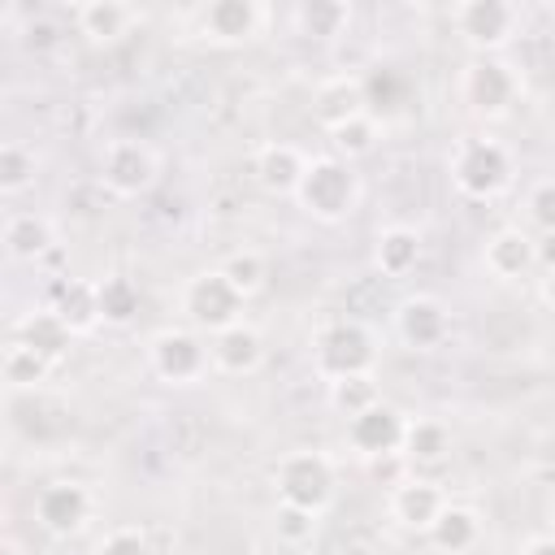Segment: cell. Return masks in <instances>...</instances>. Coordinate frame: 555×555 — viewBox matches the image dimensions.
<instances>
[{
    "label": "cell",
    "mask_w": 555,
    "mask_h": 555,
    "mask_svg": "<svg viewBox=\"0 0 555 555\" xmlns=\"http://www.w3.org/2000/svg\"><path fill=\"white\" fill-rule=\"evenodd\" d=\"M0 555H26V551H22L17 538H4V542H0Z\"/></svg>",
    "instance_id": "40"
},
{
    "label": "cell",
    "mask_w": 555,
    "mask_h": 555,
    "mask_svg": "<svg viewBox=\"0 0 555 555\" xmlns=\"http://www.w3.org/2000/svg\"><path fill=\"white\" fill-rule=\"evenodd\" d=\"M35 520L48 538H74L87 529L91 520V490L82 481H48L39 494H35Z\"/></svg>",
    "instance_id": "11"
},
{
    "label": "cell",
    "mask_w": 555,
    "mask_h": 555,
    "mask_svg": "<svg viewBox=\"0 0 555 555\" xmlns=\"http://www.w3.org/2000/svg\"><path fill=\"white\" fill-rule=\"evenodd\" d=\"M447 173H451V186L464 199H494L512 186L516 165H512V152L499 139L464 134L447 156Z\"/></svg>",
    "instance_id": "1"
},
{
    "label": "cell",
    "mask_w": 555,
    "mask_h": 555,
    "mask_svg": "<svg viewBox=\"0 0 555 555\" xmlns=\"http://www.w3.org/2000/svg\"><path fill=\"white\" fill-rule=\"evenodd\" d=\"M0 373H4V382H9L13 390H35V386H43V382H48L52 364H48L39 351H30L26 343H17V338H13V343L4 347Z\"/></svg>",
    "instance_id": "28"
},
{
    "label": "cell",
    "mask_w": 555,
    "mask_h": 555,
    "mask_svg": "<svg viewBox=\"0 0 555 555\" xmlns=\"http://www.w3.org/2000/svg\"><path fill=\"white\" fill-rule=\"evenodd\" d=\"M481 264H486L490 278L516 282V278H525L529 269H538V238H529V234L516 230V225H503V230H494V234L486 238Z\"/></svg>",
    "instance_id": "17"
},
{
    "label": "cell",
    "mask_w": 555,
    "mask_h": 555,
    "mask_svg": "<svg viewBox=\"0 0 555 555\" xmlns=\"http://www.w3.org/2000/svg\"><path fill=\"white\" fill-rule=\"evenodd\" d=\"M520 555H555V533H533V538H525Z\"/></svg>",
    "instance_id": "37"
},
{
    "label": "cell",
    "mask_w": 555,
    "mask_h": 555,
    "mask_svg": "<svg viewBox=\"0 0 555 555\" xmlns=\"http://www.w3.org/2000/svg\"><path fill=\"white\" fill-rule=\"evenodd\" d=\"M351 26V4L347 0H304L295 4V30L308 39H338Z\"/></svg>",
    "instance_id": "27"
},
{
    "label": "cell",
    "mask_w": 555,
    "mask_h": 555,
    "mask_svg": "<svg viewBox=\"0 0 555 555\" xmlns=\"http://www.w3.org/2000/svg\"><path fill=\"white\" fill-rule=\"evenodd\" d=\"M17 343H26L30 351H39L48 364H56V360H65L69 356V347H74V330L52 312V308H30L22 321H17V334H13Z\"/></svg>",
    "instance_id": "20"
},
{
    "label": "cell",
    "mask_w": 555,
    "mask_h": 555,
    "mask_svg": "<svg viewBox=\"0 0 555 555\" xmlns=\"http://www.w3.org/2000/svg\"><path fill=\"white\" fill-rule=\"evenodd\" d=\"M520 74L516 65H507L503 56H473L464 69H460V82H455V95L460 104L473 113V117H486V121H499L512 113V104L520 100Z\"/></svg>",
    "instance_id": "4"
},
{
    "label": "cell",
    "mask_w": 555,
    "mask_h": 555,
    "mask_svg": "<svg viewBox=\"0 0 555 555\" xmlns=\"http://www.w3.org/2000/svg\"><path fill=\"white\" fill-rule=\"evenodd\" d=\"M147 364L160 382L169 386H195L212 360H208V343L199 338V330H186V325H165L147 338Z\"/></svg>",
    "instance_id": "8"
},
{
    "label": "cell",
    "mask_w": 555,
    "mask_h": 555,
    "mask_svg": "<svg viewBox=\"0 0 555 555\" xmlns=\"http://www.w3.org/2000/svg\"><path fill=\"white\" fill-rule=\"evenodd\" d=\"M425 256V243L412 225H386L377 230V243H373V264L382 278H408Z\"/></svg>",
    "instance_id": "22"
},
{
    "label": "cell",
    "mask_w": 555,
    "mask_h": 555,
    "mask_svg": "<svg viewBox=\"0 0 555 555\" xmlns=\"http://www.w3.org/2000/svg\"><path fill=\"white\" fill-rule=\"evenodd\" d=\"M26 186H35V147L9 139L0 143V195H22Z\"/></svg>",
    "instance_id": "31"
},
{
    "label": "cell",
    "mask_w": 555,
    "mask_h": 555,
    "mask_svg": "<svg viewBox=\"0 0 555 555\" xmlns=\"http://www.w3.org/2000/svg\"><path fill=\"white\" fill-rule=\"evenodd\" d=\"M217 269L225 273V282H230L243 299H256V295L264 291V282H269V264H264V256H260V251H251V247L230 251Z\"/></svg>",
    "instance_id": "30"
},
{
    "label": "cell",
    "mask_w": 555,
    "mask_h": 555,
    "mask_svg": "<svg viewBox=\"0 0 555 555\" xmlns=\"http://www.w3.org/2000/svg\"><path fill=\"white\" fill-rule=\"evenodd\" d=\"M538 295H542V304H546V308H555V273H542Z\"/></svg>",
    "instance_id": "39"
},
{
    "label": "cell",
    "mask_w": 555,
    "mask_h": 555,
    "mask_svg": "<svg viewBox=\"0 0 555 555\" xmlns=\"http://www.w3.org/2000/svg\"><path fill=\"white\" fill-rule=\"evenodd\" d=\"M425 538H429L434 551H442V555H473L477 542H481V516H477L473 507H464V503H447L442 516L429 525Z\"/></svg>",
    "instance_id": "23"
},
{
    "label": "cell",
    "mask_w": 555,
    "mask_h": 555,
    "mask_svg": "<svg viewBox=\"0 0 555 555\" xmlns=\"http://www.w3.org/2000/svg\"><path fill=\"white\" fill-rule=\"evenodd\" d=\"M56 39H61L56 22H48V17H30V22H26V48L43 52V48H52Z\"/></svg>",
    "instance_id": "36"
},
{
    "label": "cell",
    "mask_w": 555,
    "mask_h": 555,
    "mask_svg": "<svg viewBox=\"0 0 555 555\" xmlns=\"http://www.w3.org/2000/svg\"><path fill=\"white\" fill-rule=\"evenodd\" d=\"M251 173H256L260 191H269V195H295L299 182H304V173H308V156L295 143H264L251 156Z\"/></svg>",
    "instance_id": "18"
},
{
    "label": "cell",
    "mask_w": 555,
    "mask_h": 555,
    "mask_svg": "<svg viewBox=\"0 0 555 555\" xmlns=\"http://www.w3.org/2000/svg\"><path fill=\"white\" fill-rule=\"evenodd\" d=\"M373 403H382V386H377L373 373H356V377H338V382H330V408L343 412L347 421L360 416V412H369Z\"/></svg>",
    "instance_id": "29"
},
{
    "label": "cell",
    "mask_w": 555,
    "mask_h": 555,
    "mask_svg": "<svg viewBox=\"0 0 555 555\" xmlns=\"http://www.w3.org/2000/svg\"><path fill=\"white\" fill-rule=\"evenodd\" d=\"M208 360L225 377H247V373H256L264 364V334L256 325L238 321V325H230V330L208 338Z\"/></svg>",
    "instance_id": "16"
},
{
    "label": "cell",
    "mask_w": 555,
    "mask_h": 555,
    "mask_svg": "<svg viewBox=\"0 0 555 555\" xmlns=\"http://www.w3.org/2000/svg\"><path fill=\"white\" fill-rule=\"evenodd\" d=\"M538 269L542 273H555V234H542L538 238Z\"/></svg>",
    "instance_id": "38"
},
{
    "label": "cell",
    "mask_w": 555,
    "mask_h": 555,
    "mask_svg": "<svg viewBox=\"0 0 555 555\" xmlns=\"http://www.w3.org/2000/svg\"><path fill=\"white\" fill-rule=\"evenodd\" d=\"M95 299H100V325H130L143 308V295H139V282L126 278V273H108V278H95Z\"/></svg>",
    "instance_id": "26"
},
{
    "label": "cell",
    "mask_w": 555,
    "mask_h": 555,
    "mask_svg": "<svg viewBox=\"0 0 555 555\" xmlns=\"http://www.w3.org/2000/svg\"><path fill=\"white\" fill-rule=\"evenodd\" d=\"M295 199H299V208L312 221L334 225V221H347L356 212V204H360V178L338 156H312L308 160V173H304V182L295 191Z\"/></svg>",
    "instance_id": "2"
},
{
    "label": "cell",
    "mask_w": 555,
    "mask_h": 555,
    "mask_svg": "<svg viewBox=\"0 0 555 555\" xmlns=\"http://www.w3.org/2000/svg\"><path fill=\"white\" fill-rule=\"evenodd\" d=\"M451 499L442 494V486L438 481H429V477H403L399 486H390V520L395 525H403V529H412V533H429V525L442 516V507H447Z\"/></svg>",
    "instance_id": "15"
},
{
    "label": "cell",
    "mask_w": 555,
    "mask_h": 555,
    "mask_svg": "<svg viewBox=\"0 0 555 555\" xmlns=\"http://www.w3.org/2000/svg\"><path fill=\"white\" fill-rule=\"evenodd\" d=\"M95 555H152V542L139 525H117L113 533H104Z\"/></svg>",
    "instance_id": "35"
},
{
    "label": "cell",
    "mask_w": 555,
    "mask_h": 555,
    "mask_svg": "<svg viewBox=\"0 0 555 555\" xmlns=\"http://www.w3.org/2000/svg\"><path fill=\"white\" fill-rule=\"evenodd\" d=\"M377 139H382V130H377V121L364 113V117H356V121H347V126H338V130H330V143H334V156L338 160H360V156H369L373 147H377Z\"/></svg>",
    "instance_id": "32"
},
{
    "label": "cell",
    "mask_w": 555,
    "mask_h": 555,
    "mask_svg": "<svg viewBox=\"0 0 555 555\" xmlns=\"http://www.w3.org/2000/svg\"><path fill=\"white\" fill-rule=\"evenodd\" d=\"M377 364V343L369 334V325L343 317V321H330L317 330L312 338V369L317 377L330 386L338 377H356V373H373Z\"/></svg>",
    "instance_id": "3"
},
{
    "label": "cell",
    "mask_w": 555,
    "mask_h": 555,
    "mask_svg": "<svg viewBox=\"0 0 555 555\" xmlns=\"http://www.w3.org/2000/svg\"><path fill=\"white\" fill-rule=\"evenodd\" d=\"M334 464L330 455L321 451H286L278 464H273V490H278V503H291V507H308L317 516H325V507L334 503Z\"/></svg>",
    "instance_id": "5"
},
{
    "label": "cell",
    "mask_w": 555,
    "mask_h": 555,
    "mask_svg": "<svg viewBox=\"0 0 555 555\" xmlns=\"http://www.w3.org/2000/svg\"><path fill=\"white\" fill-rule=\"evenodd\" d=\"M364 113H369V87H364V78H356V74H330V78H321L312 87V117H317V126L325 134L338 130V126H347V121H356V117H364Z\"/></svg>",
    "instance_id": "14"
},
{
    "label": "cell",
    "mask_w": 555,
    "mask_h": 555,
    "mask_svg": "<svg viewBox=\"0 0 555 555\" xmlns=\"http://www.w3.org/2000/svg\"><path fill=\"white\" fill-rule=\"evenodd\" d=\"M134 22H139V9L126 4V0H82V4L74 9L78 35H87V43H100V48L126 39Z\"/></svg>",
    "instance_id": "19"
},
{
    "label": "cell",
    "mask_w": 555,
    "mask_h": 555,
    "mask_svg": "<svg viewBox=\"0 0 555 555\" xmlns=\"http://www.w3.org/2000/svg\"><path fill=\"white\" fill-rule=\"evenodd\" d=\"M395 330L412 351H438L451 338V308L438 295H408L395 308Z\"/></svg>",
    "instance_id": "13"
},
{
    "label": "cell",
    "mask_w": 555,
    "mask_h": 555,
    "mask_svg": "<svg viewBox=\"0 0 555 555\" xmlns=\"http://www.w3.org/2000/svg\"><path fill=\"white\" fill-rule=\"evenodd\" d=\"M264 17H269V9L256 0H212L195 13V30H199V39H208L217 48H238L260 35Z\"/></svg>",
    "instance_id": "12"
},
{
    "label": "cell",
    "mask_w": 555,
    "mask_h": 555,
    "mask_svg": "<svg viewBox=\"0 0 555 555\" xmlns=\"http://www.w3.org/2000/svg\"><path fill=\"white\" fill-rule=\"evenodd\" d=\"M546 512H551V525H555V494H551V507Z\"/></svg>",
    "instance_id": "41"
},
{
    "label": "cell",
    "mask_w": 555,
    "mask_h": 555,
    "mask_svg": "<svg viewBox=\"0 0 555 555\" xmlns=\"http://www.w3.org/2000/svg\"><path fill=\"white\" fill-rule=\"evenodd\" d=\"M243 304L247 299L225 282L221 269H204V273L186 278V286H182V312H186L191 330H199L208 338L230 330V325H238L243 321Z\"/></svg>",
    "instance_id": "6"
},
{
    "label": "cell",
    "mask_w": 555,
    "mask_h": 555,
    "mask_svg": "<svg viewBox=\"0 0 555 555\" xmlns=\"http://www.w3.org/2000/svg\"><path fill=\"white\" fill-rule=\"evenodd\" d=\"M403 434H408V416L386 399L347 421V447L369 464L399 455L403 451Z\"/></svg>",
    "instance_id": "10"
},
{
    "label": "cell",
    "mask_w": 555,
    "mask_h": 555,
    "mask_svg": "<svg viewBox=\"0 0 555 555\" xmlns=\"http://www.w3.org/2000/svg\"><path fill=\"white\" fill-rule=\"evenodd\" d=\"M317 525H321V516L308 507H291V503L273 507V538L282 546H308L317 538Z\"/></svg>",
    "instance_id": "33"
},
{
    "label": "cell",
    "mask_w": 555,
    "mask_h": 555,
    "mask_svg": "<svg viewBox=\"0 0 555 555\" xmlns=\"http://www.w3.org/2000/svg\"><path fill=\"white\" fill-rule=\"evenodd\" d=\"M160 160L143 139H113L100 152V186L113 199H139L156 186Z\"/></svg>",
    "instance_id": "9"
},
{
    "label": "cell",
    "mask_w": 555,
    "mask_h": 555,
    "mask_svg": "<svg viewBox=\"0 0 555 555\" xmlns=\"http://www.w3.org/2000/svg\"><path fill=\"white\" fill-rule=\"evenodd\" d=\"M56 247V230L43 212H9L4 217V251L13 260H43Z\"/></svg>",
    "instance_id": "21"
},
{
    "label": "cell",
    "mask_w": 555,
    "mask_h": 555,
    "mask_svg": "<svg viewBox=\"0 0 555 555\" xmlns=\"http://www.w3.org/2000/svg\"><path fill=\"white\" fill-rule=\"evenodd\" d=\"M52 312L74 330V334H91L100 325V299H95V282L87 278H65L56 286V299H52Z\"/></svg>",
    "instance_id": "25"
},
{
    "label": "cell",
    "mask_w": 555,
    "mask_h": 555,
    "mask_svg": "<svg viewBox=\"0 0 555 555\" xmlns=\"http://www.w3.org/2000/svg\"><path fill=\"white\" fill-rule=\"evenodd\" d=\"M403 464H421L434 468L451 455V429L438 416H408V434H403Z\"/></svg>",
    "instance_id": "24"
},
{
    "label": "cell",
    "mask_w": 555,
    "mask_h": 555,
    "mask_svg": "<svg viewBox=\"0 0 555 555\" xmlns=\"http://www.w3.org/2000/svg\"><path fill=\"white\" fill-rule=\"evenodd\" d=\"M525 212L542 234H555V178H542L525 195Z\"/></svg>",
    "instance_id": "34"
},
{
    "label": "cell",
    "mask_w": 555,
    "mask_h": 555,
    "mask_svg": "<svg viewBox=\"0 0 555 555\" xmlns=\"http://www.w3.org/2000/svg\"><path fill=\"white\" fill-rule=\"evenodd\" d=\"M451 26L477 56H494L520 35V9L512 0H460L451 9Z\"/></svg>",
    "instance_id": "7"
}]
</instances>
